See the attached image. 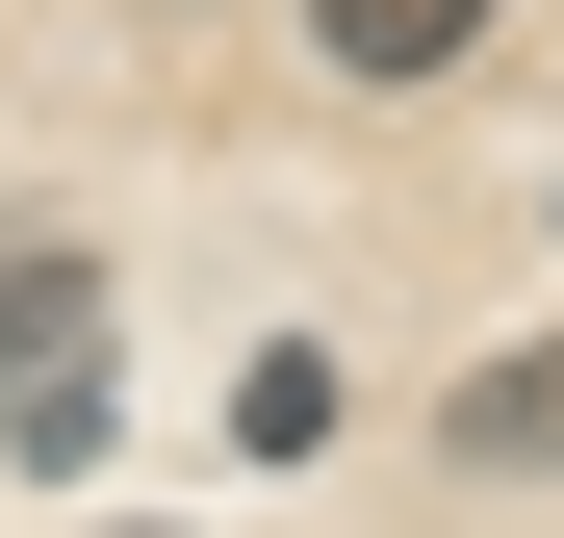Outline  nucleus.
Here are the masks:
<instances>
[{"mask_svg":"<svg viewBox=\"0 0 564 538\" xmlns=\"http://www.w3.org/2000/svg\"><path fill=\"white\" fill-rule=\"evenodd\" d=\"M436 462H488V487H539V462H564V333H513V359H462Z\"/></svg>","mask_w":564,"mask_h":538,"instance_id":"1","label":"nucleus"},{"mask_svg":"<svg viewBox=\"0 0 564 538\" xmlns=\"http://www.w3.org/2000/svg\"><path fill=\"white\" fill-rule=\"evenodd\" d=\"M308 52H334V77H462L488 0H308Z\"/></svg>","mask_w":564,"mask_h":538,"instance_id":"2","label":"nucleus"},{"mask_svg":"<svg viewBox=\"0 0 564 538\" xmlns=\"http://www.w3.org/2000/svg\"><path fill=\"white\" fill-rule=\"evenodd\" d=\"M180 26H206V0H180Z\"/></svg>","mask_w":564,"mask_h":538,"instance_id":"3","label":"nucleus"},{"mask_svg":"<svg viewBox=\"0 0 564 538\" xmlns=\"http://www.w3.org/2000/svg\"><path fill=\"white\" fill-rule=\"evenodd\" d=\"M129 538H154V513H129Z\"/></svg>","mask_w":564,"mask_h":538,"instance_id":"4","label":"nucleus"}]
</instances>
